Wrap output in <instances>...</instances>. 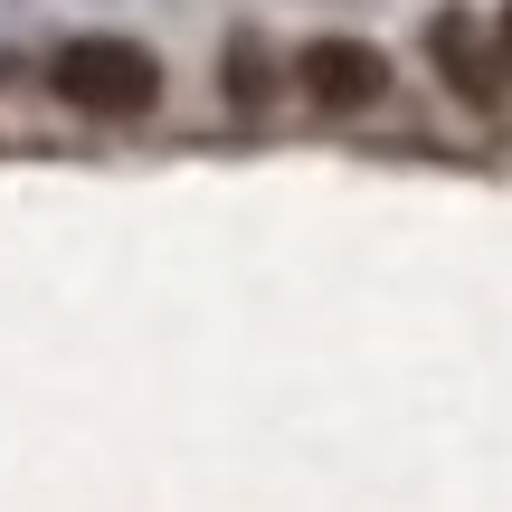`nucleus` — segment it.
<instances>
[{"label": "nucleus", "instance_id": "nucleus-4", "mask_svg": "<svg viewBox=\"0 0 512 512\" xmlns=\"http://www.w3.org/2000/svg\"><path fill=\"white\" fill-rule=\"evenodd\" d=\"M503 67H512V10H503Z\"/></svg>", "mask_w": 512, "mask_h": 512}, {"label": "nucleus", "instance_id": "nucleus-2", "mask_svg": "<svg viewBox=\"0 0 512 512\" xmlns=\"http://www.w3.org/2000/svg\"><path fill=\"white\" fill-rule=\"evenodd\" d=\"M294 86H304L323 114H361V105H380L389 57L370 48V38H313V48L294 57Z\"/></svg>", "mask_w": 512, "mask_h": 512}, {"label": "nucleus", "instance_id": "nucleus-1", "mask_svg": "<svg viewBox=\"0 0 512 512\" xmlns=\"http://www.w3.org/2000/svg\"><path fill=\"white\" fill-rule=\"evenodd\" d=\"M48 76H57V95L76 114H143L162 95V57L133 48V38H67Z\"/></svg>", "mask_w": 512, "mask_h": 512}, {"label": "nucleus", "instance_id": "nucleus-3", "mask_svg": "<svg viewBox=\"0 0 512 512\" xmlns=\"http://www.w3.org/2000/svg\"><path fill=\"white\" fill-rule=\"evenodd\" d=\"M427 48H437V67H456V86L475 95V105H494V76H484L475 29H465V19H437V29H427Z\"/></svg>", "mask_w": 512, "mask_h": 512}]
</instances>
